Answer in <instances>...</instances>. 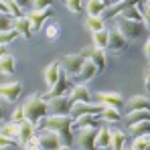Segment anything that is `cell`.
Listing matches in <instances>:
<instances>
[{"instance_id":"cell-35","label":"cell","mask_w":150,"mask_h":150,"mask_svg":"<svg viewBox=\"0 0 150 150\" xmlns=\"http://www.w3.org/2000/svg\"><path fill=\"white\" fill-rule=\"evenodd\" d=\"M14 28V18L6 12H0V33L2 30H12Z\"/></svg>"},{"instance_id":"cell-50","label":"cell","mask_w":150,"mask_h":150,"mask_svg":"<svg viewBox=\"0 0 150 150\" xmlns=\"http://www.w3.org/2000/svg\"><path fill=\"white\" fill-rule=\"evenodd\" d=\"M59 150H71V148H69L67 144H61V146H59Z\"/></svg>"},{"instance_id":"cell-6","label":"cell","mask_w":150,"mask_h":150,"mask_svg":"<svg viewBox=\"0 0 150 150\" xmlns=\"http://www.w3.org/2000/svg\"><path fill=\"white\" fill-rule=\"evenodd\" d=\"M98 126L91 128H83L77 134V146L79 150H96V136H98Z\"/></svg>"},{"instance_id":"cell-38","label":"cell","mask_w":150,"mask_h":150,"mask_svg":"<svg viewBox=\"0 0 150 150\" xmlns=\"http://www.w3.org/2000/svg\"><path fill=\"white\" fill-rule=\"evenodd\" d=\"M65 6H67V10H69V12L77 14V12H81V10H83V0H67V2H65Z\"/></svg>"},{"instance_id":"cell-28","label":"cell","mask_w":150,"mask_h":150,"mask_svg":"<svg viewBox=\"0 0 150 150\" xmlns=\"http://www.w3.org/2000/svg\"><path fill=\"white\" fill-rule=\"evenodd\" d=\"M14 71H16V61H14V57H12V55L2 57V59H0V73L12 75Z\"/></svg>"},{"instance_id":"cell-7","label":"cell","mask_w":150,"mask_h":150,"mask_svg":"<svg viewBox=\"0 0 150 150\" xmlns=\"http://www.w3.org/2000/svg\"><path fill=\"white\" fill-rule=\"evenodd\" d=\"M101 110H103V105L100 103H83V101H79V103H73V108H71V118L77 120V118H81V116H100Z\"/></svg>"},{"instance_id":"cell-21","label":"cell","mask_w":150,"mask_h":150,"mask_svg":"<svg viewBox=\"0 0 150 150\" xmlns=\"http://www.w3.org/2000/svg\"><path fill=\"white\" fill-rule=\"evenodd\" d=\"M101 120L100 116H81V118H77V120H73V132L77 130H83V128H91V126H98Z\"/></svg>"},{"instance_id":"cell-41","label":"cell","mask_w":150,"mask_h":150,"mask_svg":"<svg viewBox=\"0 0 150 150\" xmlns=\"http://www.w3.org/2000/svg\"><path fill=\"white\" fill-rule=\"evenodd\" d=\"M23 120H26V118H25V108L21 105V108H16V110L12 112V118H10V122L18 124V122H23Z\"/></svg>"},{"instance_id":"cell-26","label":"cell","mask_w":150,"mask_h":150,"mask_svg":"<svg viewBox=\"0 0 150 150\" xmlns=\"http://www.w3.org/2000/svg\"><path fill=\"white\" fill-rule=\"evenodd\" d=\"M108 39H110V33H108V28H103L100 33H91V43H93V47L96 49H103L108 47Z\"/></svg>"},{"instance_id":"cell-31","label":"cell","mask_w":150,"mask_h":150,"mask_svg":"<svg viewBox=\"0 0 150 150\" xmlns=\"http://www.w3.org/2000/svg\"><path fill=\"white\" fill-rule=\"evenodd\" d=\"M126 120H128L130 124L144 122V120H150V112L148 110H134V112H128V114H126Z\"/></svg>"},{"instance_id":"cell-44","label":"cell","mask_w":150,"mask_h":150,"mask_svg":"<svg viewBox=\"0 0 150 150\" xmlns=\"http://www.w3.org/2000/svg\"><path fill=\"white\" fill-rule=\"evenodd\" d=\"M14 2H16V4H18V6H21L23 10H25L28 4H33V0H14Z\"/></svg>"},{"instance_id":"cell-3","label":"cell","mask_w":150,"mask_h":150,"mask_svg":"<svg viewBox=\"0 0 150 150\" xmlns=\"http://www.w3.org/2000/svg\"><path fill=\"white\" fill-rule=\"evenodd\" d=\"M116 28L124 35L126 39H138L142 33H144V25L142 23H136V21H128L122 16H116Z\"/></svg>"},{"instance_id":"cell-51","label":"cell","mask_w":150,"mask_h":150,"mask_svg":"<svg viewBox=\"0 0 150 150\" xmlns=\"http://www.w3.org/2000/svg\"><path fill=\"white\" fill-rule=\"evenodd\" d=\"M144 14H146V16H148V18H150V6H148V8H146V10H144Z\"/></svg>"},{"instance_id":"cell-40","label":"cell","mask_w":150,"mask_h":150,"mask_svg":"<svg viewBox=\"0 0 150 150\" xmlns=\"http://www.w3.org/2000/svg\"><path fill=\"white\" fill-rule=\"evenodd\" d=\"M12 146H16V140H12V138H8V136L0 134V150L12 148Z\"/></svg>"},{"instance_id":"cell-57","label":"cell","mask_w":150,"mask_h":150,"mask_svg":"<svg viewBox=\"0 0 150 150\" xmlns=\"http://www.w3.org/2000/svg\"><path fill=\"white\" fill-rule=\"evenodd\" d=\"M148 71H150V69H148Z\"/></svg>"},{"instance_id":"cell-32","label":"cell","mask_w":150,"mask_h":150,"mask_svg":"<svg viewBox=\"0 0 150 150\" xmlns=\"http://www.w3.org/2000/svg\"><path fill=\"white\" fill-rule=\"evenodd\" d=\"M4 4H6V10H8V14L16 21V18H21V16H25V10L14 2V0H4Z\"/></svg>"},{"instance_id":"cell-55","label":"cell","mask_w":150,"mask_h":150,"mask_svg":"<svg viewBox=\"0 0 150 150\" xmlns=\"http://www.w3.org/2000/svg\"><path fill=\"white\" fill-rule=\"evenodd\" d=\"M103 2H108V0H103Z\"/></svg>"},{"instance_id":"cell-46","label":"cell","mask_w":150,"mask_h":150,"mask_svg":"<svg viewBox=\"0 0 150 150\" xmlns=\"http://www.w3.org/2000/svg\"><path fill=\"white\" fill-rule=\"evenodd\" d=\"M144 85H146V87L150 89V71H148L146 75H144Z\"/></svg>"},{"instance_id":"cell-53","label":"cell","mask_w":150,"mask_h":150,"mask_svg":"<svg viewBox=\"0 0 150 150\" xmlns=\"http://www.w3.org/2000/svg\"><path fill=\"white\" fill-rule=\"evenodd\" d=\"M146 4H148V6H150V0H146Z\"/></svg>"},{"instance_id":"cell-54","label":"cell","mask_w":150,"mask_h":150,"mask_svg":"<svg viewBox=\"0 0 150 150\" xmlns=\"http://www.w3.org/2000/svg\"><path fill=\"white\" fill-rule=\"evenodd\" d=\"M148 142H150V136H148Z\"/></svg>"},{"instance_id":"cell-45","label":"cell","mask_w":150,"mask_h":150,"mask_svg":"<svg viewBox=\"0 0 150 150\" xmlns=\"http://www.w3.org/2000/svg\"><path fill=\"white\" fill-rule=\"evenodd\" d=\"M8 55V51H6V45H0V59L2 57H6Z\"/></svg>"},{"instance_id":"cell-5","label":"cell","mask_w":150,"mask_h":150,"mask_svg":"<svg viewBox=\"0 0 150 150\" xmlns=\"http://www.w3.org/2000/svg\"><path fill=\"white\" fill-rule=\"evenodd\" d=\"M85 57H81V55H65L63 59H61V69H63V73L65 75H75L81 71V67L85 65Z\"/></svg>"},{"instance_id":"cell-36","label":"cell","mask_w":150,"mask_h":150,"mask_svg":"<svg viewBox=\"0 0 150 150\" xmlns=\"http://www.w3.org/2000/svg\"><path fill=\"white\" fill-rule=\"evenodd\" d=\"M16 37H21V35H18L14 28H12V30H2V33H0V45H8V43H12Z\"/></svg>"},{"instance_id":"cell-18","label":"cell","mask_w":150,"mask_h":150,"mask_svg":"<svg viewBox=\"0 0 150 150\" xmlns=\"http://www.w3.org/2000/svg\"><path fill=\"white\" fill-rule=\"evenodd\" d=\"M67 98L71 100V103H79V101L89 103V101H91V91H89L85 85H73Z\"/></svg>"},{"instance_id":"cell-14","label":"cell","mask_w":150,"mask_h":150,"mask_svg":"<svg viewBox=\"0 0 150 150\" xmlns=\"http://www.w3.org/2000/svg\"><path fill=\"white\" fill-rule=\"evenodd\" d=\"M51 14H53L51 10H30V12H26V18L33 26V33L43 30V25H45L47 18H51Z\"/></svg>"},{"instance_id":"cell-9","label":"cell","mask_w":150,"mask_h":150,"mask_svg":"<svg viewBox=\"0 0 150 150\" xmlns=\"http://www.w3.org/2000/svg\"><path fill=\"white\" fill-rule=\"evenodd\" d=\"M21 93H23V85L18 83V81H8V83H0V98L6 101H10V103H14V101L21 98Z\"/></svg>"},{"instance_id":"cell-19","label":"cell","mask_w":150,"mask_h":150,"mask_svg":"<svg viewBox=\"0 0 150 150\" xmlns=\"http://www.w3.org/2000/svg\"><path fill=\"white\" fill-rule=\"evenodd\" d=\"M61 63H49L47 67H45V71H43V79H45V83H47V87H53L55 83H57V79H59V75H61Z\"/></svg>"},{"instance_id":"cell-33","label":"cell","mask_w":150,"mask_h":150,"mask_svg":"<svg viewBox=\"0 0 150 150\" xmlns=\"http://www.w3.org/2000/svg\"><path fill=\"white\" fill-rule=\"evenodd\" d=\"M122 18H128V21H136V23H142V12L138 10V6H132V8H128V10H124L122 14H120Z\"/></svg>"},{"instance_id":"cell-20","label":"cell","mask_w":150,"mask_h":150,"mask_svg":"<svg viewBox=\"0 0 150 150\" xmlns=\"http://www.w3.org/2000/svg\"><path fill=\"white\" fill-rule=\"evenodd\" d=\"M126 108H128V112H134V110H148L150 112V100L146 96H134L126 101Z\"/></svg>"},{"instance_id":"cell-25","label":"cell","mask_w":150,"mask_h":150,"mask_svg":"<svg viewBox=\"0 0 150 150\" xmlns=\"http://www.w3.org/2000/svg\"><path fill=\"white\" fill-rule=\"evenodd\" d=\"M110 144H112V130L100 128L98 136H96V148H108Z\"/></svg>"},{"instance_id":"cell-15","label":"cell","mask_w":150,"mask_h":150,"mask_svg":"<svg viewBox=\"0 0 150 150\" xmlns=\"http://www.w3.org/2000/svg\"><path fill=\"white\" fill-rule=\"evenodd\" d=\"M98 73H100V71H98V67H96L91 61H85V65L81 67V71L73 77V79H75V85H85L87 81H91Z\"/></svg>"},{"instance_id":"cell-10","label":"cell","mask_w":150,"mask_h":150,"mask_svg":"<svg viewBox=\"0 0 150 150\" xmlns=\"http://www.w3.org/2000/svg\"><path fill=\"white\" fill-rule=\"evenodd\" d=\"M98 103L103 105V108L120 110V108H124V98L118 91H100L98 93Z\"/></svg>"},{"instance_id":"cell-39","label":"cell","mask_w":150,"mask_h":150,"mask_svg":"<svg viewBox=\"0 0 150 150\" xmlns=\"http://www.w3.org/2000/svg\"><path fill=\"white\" fill-rule=\"evenodd\" d=\"M53 4H55V0H33L35 10H49Z\"/></svg>"},{"instance_id":"cell-47","label":"cell","mask_w":150,"mask_h":150,"mask_svg":"<svg viewBox=\"0 0 150 150\" xmlns=\"http://www.w3.org/2000/svg\"><path fill=\"white\" fill-rule=\"evenodd\" d=\"M0 12H6V14H8V10H6V4H4V0H0Z\"/></svg>"},{"instance_id":"cell-16","label":"cell","mask_w":150,"mask_h":150,"mask_svg":"<svg viewBox=\"0 0 150 150\" xmlns=\"http://www.w3.org/2000/svg\"><path fill=\"white\" fill-rule=\"evenodd\" d=\"M35 126L30 124L28 120H23V122H18V136H16V144H21V146H25L26 142H30L37 134H35Z\"/></svg>"},{"instance_id":"cell-23","label":"cell","mask_w":150,"mask_h":150,"mask_svg":"<svg viewBox=\"0 0 150 150\" xmlns=\"http://www.w3.org/2000/svg\"><path fill=\"white\" fill-rule=\"evenodd\" d=\"M105 6H108V2H103V0H87V4H85L87 16H101Z\"/></svg>"},{"instance_id":"cell-43","label":"cell","mask_w":150,"mask_h":150,"mask_svg":"<svg viewBox=\"0 0 150 150\" xmlns=\"http://www.w3.org/2000/svg\"><path fill=\"white\" fill-rule=\"evenodd\" d=\"M23 150H41V146H39V140H37V136L30 140V142H26L25 146H23Z\"/></svg>"},{"instance_id":"cell-24","label":"cell","mask_w":150,"mask_h":150,"mask_svg":"<svg viewBox=\"0 0 150 150\" xmlns=\"http://www.w3.org/2000/svg\"><path fill=\"white\" fill-rule=\"evenodd\" d=\"M100 120L101 122H105V124H116V122H120L122 120V114H120V110H114V108H103L100 114Z\"/></svg>"},{"instance_id":"cell-34","label":"cell","mask_w":150,"mask_h":150,"mask_svg":"<svg viewBox=\"0 0 150 150\" xmlns=\"http://www.w3.org/2000/svg\"><path fill=\"white\" fill-rule=\"evenodd\" d=\"M0 134H4V136H8V138L16 140V136H18V124H14V122L4 124L2 128H0Z\"/></svg>"},{"instance_id":"cell-1","label":"cell","mask_w":150,"mask_h":150,"mask_svg":"<svg viewBox=\"0 0 150 150\" xmlns=\"http://www.w3.org/2000/svg\"><path fill=\"white\" fill-rule=\"evenodd\" d=\"M43 128L55 132L63 144H67V146L73 144L75 138H73V118L71 116H51L49 114L47 118H43Z\"/></svg>"},{"instance_id":"cell-4","label":"cell","mask_w":150,"mask_h":150,"mask_svg":"<svg viewBox=\"0 0 150 150\" xmlns=\"http://www.w3.org/2000/svg\"><path fill=\"white\" fill-rule=\"evenodd\" d=\"M71 108H73V103H71V100L67 96L47 100V112H49L51 116H69Z\"/></svg>"},{"instance_id":"cell-11","label":"cell","mask_w":150,"mask_h":150,"mask_svg":"<svg viewBox=\"0 0 150 150\" xmlns=\"http://www.w3.org/2000/svg\"><path fill=\"white\" fill-rule=\"evenodd\" d=\"M37 140H39L41 150H59V146L63 144L61 138H59L55 132H51V130H43V132L37 136Z\"/></svg>"},{"instance_id":"cell-27","label":"cell","mask_w":150,"mask_h":150,"mask_svg":"<svg viewBox=\"0 0 150 150\" xmlns=\"http://www.w3.org/2000/svg\"><path fill=\"white\" fill-rule=\"evenodd\" d=\"M85 28L89 33H100V30L105 28V21L101 16H87L85 18Z\"/></svg>"},{"instance_id":"cell-22","label":"cell","mask_w":150,"mask_h":150,"mask_svg":"<svg viewBox=\"0 0 150 150\" xmlns=\"http://www.w3.org/2000/svg\"><path fill=\"white\" fill-rule=\"evenodd\" d=\"M14 30H16L21 37H25V39H30V37H33V26H30V23H28L26 14L14 21Z\"/></svg>"},{"instance_id":"cell-52","label":"cell","mask_w":150,"mask_h":150,"mask_svg":"<svg viewBox=\"0 0 150 150\" xmlns=\"http://www.w3.org/2000/svg\"><path fill=\"white\" fill-rule=\"evenodd\" d=\"M112 2H114V4H116V2H124V0H112Z\"/></svg>"},{"instance_id":"cell-49","label":"cell","mask_w":150,"mask_h":150,"mask_svg":"<svg viewBox=\"0 0 150 150\" xmlns=\"http://www.w3.org/2000/svg\"><path fill=\"white\" fill-rule=\"evenodd\" d=\"M2 120H4V108H0V124H2Z\"/></svg>"},{"instance_id":"cell-17","label":"cell","mask_w":150,"mask_h":150,"mask_svg":"<svg viewBox=\"0 0 150 150\" xmlns=\"http://www.w3.org/2000/svg\"><path fill=\"white\" fill-rule=\"evenodd\" d=\"M136 4H138V0H124V2H116L114 6H110L108 10H103L101 18H103V21H105V18H116V16H120L124 10L132 8V6H136Z\"/></svg>"},{"instance_id":"cell-29","label":"cell","mask_w":150,"mask_h":150,"mask_svg":"<svg viewBox=\"0 0 150 150\" xmlns=\"http://www.w3.org/2000/svg\"><path fill=\"white\" fill-rule=\"evenodd\" d=\"M130 130H132V134H134L136 138H140V136H150V120L130 124Z\"/></svg>"},{"instance_id":"cell-2","label":"cell","mask_w":150,"mask_h":150,"mask_svg":"<svg viewBox=\"0 0 150 150\" xmlns=\"http://www.w3.org/2000/svg\"><path fill=\"white\" fill-rule=\"evenodd\" d=\"M23 108H25V118L35 126V128L41 126L43 118H47V114H49V112H47V101L43 100L41 96H33V98H28Z\"/></svg>"},{"instance_id":"cell-56","label":"cell","mask_w":150,"mask_h":150,"mask_svg":"<svg viewBox=\"0 0 150 150\" xmlns=\"http://www.w3.org/2000/svg\"><path fill=\"white\" fill-rule=\"evenodd\" d=\"M130 150H134V148H130Z\"/></svg>"},{"instance_id":"cell-42","label":"cell","mask_w":150,"mask_h":150,"mask_svg":"<svg viewBox=\"0 0 150 150\" xmlns=\"http://www.w3.org/2000/svg\"><path fill=\"white\" fill-rule=\"evenodd\" d=\"M57 35H59V25H49L47 26V37H49V39H57Z\"/></svg>"},{"instance_id":"cell-48","label":"cell","mask_w":150,"mask_h":150,"mask_svg":"<svg viewBox=\"0 0 150 150\" xmlns=\"http://www.w3.org/2000/svg\"><path fill=\"white\" fill-rule=\"evenodd\" d=\"M144 53H146V57L150 59V39H148V43H146V49H144Z\"/></svg>"},{"instance_id":"cell-30","label":"cell","mask_w":150,"mask_h":150,"mask_svg":"<svg viewBox=\"0 0 150 150\" xmlns=\"http://www.w3.org/2000/svg\"><path fill=\"white\" fill-rule=\"evenodd\" d=\"M124 144H126V134L122 130H112V144H110V148L124 150Z\"/></svg>"},{"instance_id":"cell-13","label":"cell","mask_w":150,"mask_h":150,"mask_svg":"<svg viewBox=\"0 0 150 150\" xmlns=\"http://www.w3.org/2000/svg\"><path fill=\"white\" fill-rule=\"evenodd\" d=\"M79 55H81V57H85L87 61H91V63L98 67V71H103V67H105V51H103V49L89 47V49H83Z\"/></svg>"},{"instance_id":"cell-37","label":"cell","mask_w":150,"mask_h":150,"mask_svg":"<svg viewBox=\"0 0 150 150\" xmlns=\"http://www.w3.org/2000/svg\"><path fill=\"white\" fill-rule=\"evenodd\" d=\"M132 148H134V150H150L148 136H140V138H136L134 144H132Z\"/></svg>"},{"instance_id":"cell-12","label":"cell","mask_w":150,"mask_h":150,"mask_svg":"<svg viewBox=\"0 0 150 150\" xmlns=\"http://www.w3.org/2000/svg\"><path fill=\"white\" fill-rule=\"evenodd\" d=\"M69 91H71V89H69V83H67V75L61 71L59 79H57V83H55L49 91L43 96V100L47 101V100H51V98H61V96H67Z\"/></svg>"},{"instance_id":"cell-8","label":"cell","mask_w":150,"mask_h":150,"mask_svg":"<svg viewBox=\"0 0 150 150\" xmlns=\"http://www.w3.org/2000/svg\"><path fill=\"white\" fill-rule=\"evenodd\" d=\"M126 49H128V39H126L118 28L110 30V39H108L105 51H110V53H114V55H120V53H124Z\"/></svg>"}]
</instances>
